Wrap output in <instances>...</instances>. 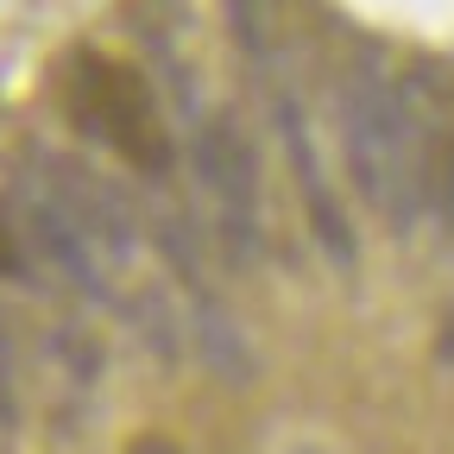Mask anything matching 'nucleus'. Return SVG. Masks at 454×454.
<instances>
[{"label":"nucleus","mask_w":454,"mask_h":454,"mask_svg":"<svg viewBox=\"0 0 454 454\" xmlns=\"http://www.w3.org/2000/svg\"><path fill=\"white\" fill-rule=\"evenodd\" d=\"M20 265V234H13V215H0V271Z\"/></svg>","instance_id":"423d86ee"},{"label":"nucleus","mask_w":454,"mask_h":454,"mask_svg":"<svg viewBox=\"0 0 454 454\" xmlns=\"http://www.w3.org/2000/svg\"><path fill=\"white\" fill-rule=\"evenodd\" d=\"M190 158H196V184H202V202H208V221H215L227 259L253 265L265 253V215H259V164H253L247 133L227 114H196Z\"/></svg>","instance_id":"f03ea898"},{"label":"nucleus","mask_w":454,"mask_h":454,"mask_svg":"<svg viewBox=\"0 0 454 454\" xmlns=\"http://www.w3.org/2000/svg\"><path fill=\"white\" fill-rule=\"evenodd\" d=\"M13 423V391H7V360H0V429Z\"/></svg>","instance_id":"6e6552de"},{"label":"nucleus","mask_w":454,"mask_h":454,"mask_svg":"<svg viewBox=\"0 0 454 454\" xmlns=\"http://www.w3.org/2000/svg\"><path fill=\"white\" fill-rule=\"evenodd\" d=\"M7 215H13V234L70 284L76 297H89V303H114V265L101 259V247L82 234V221L51 196V184L38 177V170H26V177L13 184V202H7Z\"/></svg>","instance_id":"7ed1b4c3"},{"label":"nucleus","mask_w":454,"mask_h":454,"mask_svg":"<svg viewBox=\"0 0 454 454\" xmlns=\"http://www.w3.org/2000/svg\"><path fill=\"white\" fill-rule=\"evenodd\" d=\"M391 101L397 82L379 70V57L340 76V145H348V170L372 208H385V164H391Z\"/></svg>","instance_id":"20e7f679"},{"label":"nucleus","mask_w":454,"mask_h":454,"mask_svg":"<svg viewBox=\"0 0 454 454\" xmlns=\"http://www.w3.org/2000/svg\"><path fill=\"white\" fill-rule=\"evenodd\" d=\"M435 202L454 215V139H448V158H442V190H435Z\"/></svg>","instance_id":"0eeeda50"},{"label":"nucleus","mask_w":454,"mask_h":454,"mask_svg":"<svg viewBox=\"0 0 454 454\" xmlns=\"http://www.w3.org/2000/svg\"><path fill=\"white\" fill-rule=\"evenodd\" d=\"M64 101H70V121H76L89 139L114 145V152H121V158L139 170V177L158 184L164 170H170V133H164V121H158L152 89H145L139 70L114 64V57L82 51L76 64H70Z\"/></svg>","instance_id":"f257e3e1"},{"label":"nucleus","mask_w":454,"mask_h":454,"mask_svg":"<svg viewBox=\"0 0 454 454\" xmlns=\"http://www.w3.org/2000/svg\"><path fill=\"white\" fill-rule=\"evenodd\" d=\"M32 170L51 184V196L82 221V234L101 247V259H107L114 271H121V265L139 253L133 208H127V196L114 190L101 170H89V164H76V158H57V152H38V158H32Z\"/></svg>","instance_id":"39448f33"}]
</instances>
